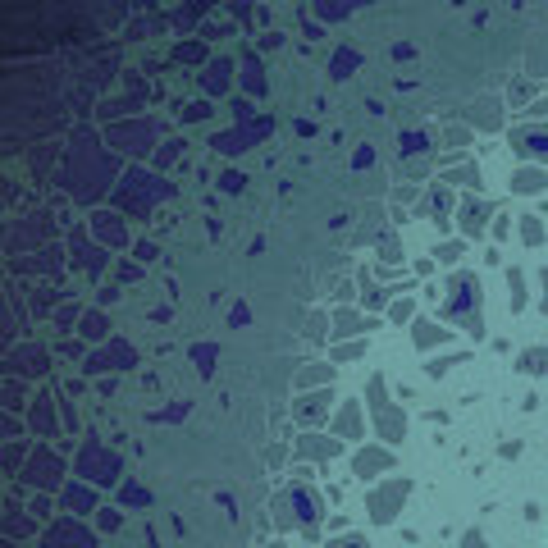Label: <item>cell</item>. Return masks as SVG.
<instances>
[{"instance_id": "obj_1", "label": "cell", "mask_w": 548, "mask_h": 548, "mask_svg": "<svg viewBox=\"0 0 548 548\" xmlns=\"http://www.w3.org/2000/svg\"><path fill=\"white\" fill-rule=\"evenodd\" d=\"M110 169H114V164H110V155L96 151V132H78L74 151H69V169H65L69 192H74L78 201L101 197V192H105V183H110Z\"/></svg>"}, {"instance_id": "obj_2", "label": "cell", "mask_w": 548, "mask_h": 548, "mask_svg": "<svg viewBox=\"0 0 548 548\" xmlns=\"http://www.w3.org/2000/svg\"><path fill=\"white\" fill-rule=\"evenodd\" d=\"M160 197H169V183H160L151 174H137V169H128V178L119 183V206L128 215H146Z\"/></svg>"}, {"instance_id": "obj_3", "label": "cell", "mask_w": 548, "mask_h": 548, "mask_svg": "<svg viewBox=\"0 0 548 548\" xmlns=\"http://www.w3.org/2000/svg\"><path fill=\"white\" fill-rule=\"evenodd\" d=\"M78 475H83V480H96V484H114L119 457L110 448H101V443H87V448L78 452Z\"/></svg>"}, {"instance_id": "obj_4", "label": "cell", "mask_w": 548, "mask_h": 548, "mask_svg": "<svg viewBox=\"0 0 548 548\" xmlns=\"http://www.w3.org/2000/svg\"><path fill=\"white\" fill-rule=\"evenodd\" d=\"M270 128H274V119H256V123H242V128H233V132H219V137H215V151H224V155H242L252 142H261Z\"/></svg>"}, {"instance_id": "obj_5", "label": "cell", "mask_w": 548, "mask_h": 548, "mask_svg": "<svg viewBox=\"0 0 548 548\" xmlns=\"http://www.w3.org/2000/svg\"><path fill=\"white\" fill-rule=\"evenodd\" d=\"M110 142L119 146V151H128V155H137V151H146V146L155 142V128L146 119H137V123H114V128L105 132Z\"/></svg>"}, {"instance_id": "obj_6", "label": "cell", "mask_w": 548, "mask_h": 548, "mask_svg": "<svg viewBox=\"0 0 548 548\" xmlns=\"http://www.w3.org/2000/svg\"><path fill=\"white\" fill-rule=\"evenodd\" d=\"M406 493H411V484H406V480H388V489H375L370 493V521L388 526V521L397 516V503H402Z\"/></svg>"}, {"instance_id": "obj_7", "label": "cell", "mask_w": 548, "mask_h": 548, "mask_svg": "<svg viewBox=\"0 0 548 548\" xmlns=\"http://www.w3.org/2000/svg\"><path fill=\"white\" fill-rule=\"evenodd\" d=\"M60 475H65L60 457H55L51 448H37V457L28 461V471H23V480H28V484H37V489H55V484H60Z\"/></svg>"}, {"instance_id": "obj_8", "label": "cell", "mask_w": 548, "mask_h": 548, "mask_svg": "<svg viewBox=\"0 0 548 548\" xmlns=\"http://www.w3.org/2000/svg\"><path fill=\"white\" fill-rule=\"evenodd\" d=\"M46 548H96V539H92L87 526H78V521H55L51 530H46Z\"/></svg>"}, {"instance_id": "obj_9", "label": "cell", "mask_w": 548, "mask_h": 548, "mask_svg": "<svg viewBox=\"0 0 548 548\" xmlns=\"http://www.w3.org/2000/svg\"><path fill=\"white\" fill-rule=\"evenodd\" d=\"M132 361H137V352H132L128 343H110L105 352L87 357V375H101V370H128Z\"/></svg>"}, {"instance_id": "obj_10", "label": "cell", "mask_w": 548, "mask_h": 548, "mask_svg": "<svg viewBox=\"0 0 548 548\" xmlns=\"http://www.w3.org/2000/svg\"><path fill=\"white\" fill-rule=\"evenodd\" d=\"M471 307H475V279H471V274H461V279H452L448 311H452V316H466Z\"/></svg>"}, {"instance_id": "obj_11", "label": "cell", "mask_w": 548, "mask_h": 548, "mask_svg": "<svg viewBox=\"0 0 548 548\" xmlns=\"http://www.w3.org/2000/svg\"><path fill=\"white\" fill-rule=\"evenodd\" d=\"M74 261L83 265L87 274H101V270H105V252H101V247H87V238H83V233H74Z\"/></svg>"}, {"instance_id": "obj_12", "label": "cell", "mask_w": 548, "mask_h": 548, "mask_svg": "<svg viewBox=\"0 0 548 548\" xmlns=\"http://www.w3.org/2000/svg\"><path fill=\"white\" fill-rule=\"evenodd\" d=\"M10 370L42 375V370H46V352H42V348H19V352H10Z\"/></svg>"}, {"instance_id": "obj_13", "label": "cell", "mask_w": 548, "mask_h": 548, "mask_svg": "<svg viewBox=\"0 0 548 548\" xmlns=\"http://www.w3.org/2000/svg\"><path fill=\"white\" fill-rule=\"evenodd\" d=\"M33 425H37V434H42V438H55V393H42V397H37Z\"/></svg>"}, {"instance_id": "obj_14", "label": "cell", "mask_w": 548, "mask_h": 548, "mask_svg": "<svg viewBox=\"0 0 548 548\" xmlns=\"http://www.w3.org/2000/svg\"><path fill=\"white\" fill-rule=\"evenodd\" d=\"M46 233H55V219L51 215H33V224H23V233L10 242V252H19V247H28V242L46 238Z\"/></svg>"}, {"instance_id": "obj_15", "label": "cell", "mask_w": 548, "mask_h": 548, "mask_svg": "<svg viewBox=\"0 0 548 548\" xmlns=\"http://www.w3.org/2000/svg\"><path fill=\"white\" fill-rule=\"evenodd\" d=\"M512 142L521 155H548V128H526V132H516Z\"/></svg>"}, {"instance_id": "obj_16", "label": "cell", "mask_w": 548, "mask_h": 548, "mask_svg": "<svg viewBox=\"0 0 548 548\" xmlns=\"http://www.w3.org/2000/svg\"><path fill=\"white\" fill-rule=\"evenodd\" d=\"M92 229H96L105 242H114V247H119V242H128V229L119 224V215H92Z\"/></svg>"}, {"instance_id": "obj_17", "label": "cell", "mask_w": 548, "mask_h": 548, "mask_svg": "<svg viewBox=\"0 0 548 548\" xmlns=\"http://www.w3.org/2000/svg\"><path fill=\"white\" fill-rule=\"evenodd\" d=\"M105 316H101V311H83V316H78V334H83V339L87 343H101L105 339Z\"/></svg>"}, {"instance_id": "obj_18", "label": "cell", "mask_w": 548, "mask_h": 548, "mask_svg": "<svg viewBox=\"0 0 548 548\" xmlns=\"http://www.w3.org/2000/svg\"><path fill=\"white\" fill-rule=\"evenodd\" d=\"M357 65H361V55H357V51H339L334 60H329V78H339V83H343V78L357 74Z\"/></svg>"}, {"instance_id": "obj_19", "label": "cell", "mask_w": 548, "mask_h": 548, "mask_svg": "<svg viewBox=\"0 0 548 548\" xmlns=\"http://www.w3.org/2000/svg\"><path fill=\"white\" fill-rule=\"evenodd\" d=\"M293 503H297V516H302L307 526H316V521H320V498H316V493L293 489Z\"/></svg>"}, {"instance_id": "obj_20", "label": "cell", "mask_w": 548, "mask_h": 548, "mask_svg": "<svg viewBox=\"0 0 548 548\" xmlns=\"http://www.w3.org/2000/svg\"><path fill=\"white\" fill-rule=\"evenodd\" d=\"M229 60H215V65H210L206 69V78H201V83H206V92H215V96H219V92H229Z\"/></svg>"}, {"instance_id": "obj_21", "label": "cell", "mask_w": 548, "mask_h": 548, "mask_svg": "<svg viewBox=\"0 0 548 548\" xmlns=\"http://www.w3.org/2000/svg\"><path fill=\"white\" fill-rule=\"evenodd\" d=\"M544 169H516V178H512V187L516 192H521V197H526V192H544Z\"/></svg>"}, {"instance_id": "obj_22", "label": "cell", "mask_w": 548, "mask_h": 548, "mask_svg": "<svg viewBox=\"0 0 548 548\" xmlns=\"http://www.w3.org/2000/svg\"><path fill=\"white\" fill-rule=\"evenodd\" d=\"M65 507H69V512H96V498L74 484V489H65Z\"/></svg>"}, {"instance_id": "obj_23", "label": "cell", "mask_w": 548, "mask_h": 548, "mask_svg": "<svg viewBox=\"0 0 548 548\" xmlns=\"http://www.w3.org/2000/svg\"><path fill=\"white\" fill-rule=\"evenodd\" d=\"M242 69H247V74H242L247 92H256V96H261V92H265V74H261V65H256V55H247V60H242Z\"/></svg>"}, {"instance_id": "obj_24", "label": "cell", "mask_w": 548, "mask_h": 548, "mask_svg": "<svg viewBox=\"0 0 548 548\" xmlns=\"http://www.w3.org/2000/svg\"><path fill=\"white\" fill-rule=\"evenodd\" d=\"M521 370H526V375H544V370H548V348L521 352Z\"/></svg>"}, {"instance_id": "obj_25", "label": "cell", "mask_w": 548, "mask_h": 548, "mask_svg": "<svg viewBox=\"0 0 548 548\" xmlns=\"http://www.w3.org/2000/svg\"><path fill=\"white\" fill-rule=\"evenodd\" d=\"M443 339H448V334H443L438 325H425V320L416 325V343H420V348H434V343H443Z\"/></svg>"}, {"instance_id": "obj_26", "label": "cell", "mask_w": 548, "mask_h": 548, "mask_svg": "<svg viewBox=\"0 0 548 548\" xmlns=\"http://www.w3.org/2000/svg\"><path fill=\"white\" fill-rule=\"evenodd\" d=\"M192 361H197L201 375H210L215 370V348H210V343H197V348H192Z\"/></svg>"}, {"instance_id": "obj_27", "label": "cell", "mask_w": 548, "mask_h": 548, "mask_svg": "<svg viewBox=\"0 0 548 548\" xmlns=\"http://www.w3.org/2000/svg\"><path fill=\"white\" fill-rule=\"evenodd\" d=\"M339 429H343V434H352V438L361 434V416H357V406H343V411H339Z\"/></svg>"}, {"instance_id": "obj_28", "label": "cell", "mask_w": 548, "mask_h": 548, "mask_svg": "<svg viewBox=\"0 0 548 548\" xmlns=\"http://www.w3.org/2000/svg\"><path fill=\"white\" fill-rule=\"evenodd\" d=\"M379 466H388V457H384V452H361V457H357V471L361 475H370V471H379Z\"/></svg>"}, {"instance_id": "obj_29", "label": "cell", "mask_w": 548, "mask_h": 548, "mask_svg": "<svg viewBox=\"0 0 548 548\" xmlns=\"http://www.w3.org/2000/svg\"><path fill=\"white\" fill-rule=\"evenodd\" d=\"M397 142H402V155H416V151H425V146H429V137H425V132H402Z\"/></svg>"}, {"instance_id": "obj_30", "label": "cell", "mask_w": 548, "mask_h": 548, "mask_svg": "<svg viewBox=\"0 0 548 548\" xmlns=\"http://www.w3.org/2000/svg\"><path fill=\"white\" fill-rule=\"evenodd\" d=\"M123 503H128V507H146V503H151V493H146L142 484H123Z\"/></svg>"}, {"instance_id": "obj_31", "label": "cell", "mask_w": 548, "mask_h": 548, "mask_svg": "<svg viewBox=\"0 0 548 548\" xmlns=\"http://www.w3.org/2000/svg\"><path fill=\"white\" fill-rule=\"evenodd\" d=\"M297 411H302V420H320V411H325V393H320V397H302Z\"/></svg>"}, {"instance_id": "obj_32", "label": "cell", "mask_w": 548, "mask_h": 548, "mask_svg": "<svg viewBox=\"0 0 548 548\" xmlns=\"http://www.w3.org/2000/svg\"><path fill=\"white\" fill-rule=\"evenodd\" d=\"M206 55V46H197V42H178L174 46V60H201Z\"/></svg>"}, {"instance_id": "obj_33", "label": "cell", "mask_w": 548, "mask_h": 548, "mask_svg": "<svg viewBox=\"0 0 548 548\" xmlns=\"http://www.w3.org/2000/svg\"><path fill=\"white\" fill-rule=\"evenodd\" d=\"M183 119H187V123H197V119H210V101H192V105L183 110Z\"/></svg>"}, {"instance_id": "obj_34", "label": "cell", "mask_w": 548, "mask_h": 548, "mask_svg": "<svg viewBox=\"0 0 548 548\" xmlns=\"http://www.w3.org/2000/svg\"><path fill=\"white\" fill-rule=\"evenodd\" d=\"M178 146H183V142H164L160 151H155V164H160V169H164V164H174L178 160Z\"/></svg>"}, {"instance_id": "obj_35", "label": "cell", "mask_w": 548, "mask_h": 548, "mask_svg": "<svg viewBox=\"0 0 548 548\" xmlns=\"http://www.w3.org/2000/svg\"><path fill=\"white\" fill-rule=\"evenodd\" d=\"M475 110H480V114H475L480 123H498V101H480Z\"/></svg>"}, {"instance_id": "obj_36", "label": "cell", "mask_w": 548, "mask_h": 548, "mask_svg": "<svg viewBox=\"0 0 548 548\" xmlns=\"http://www.w3.org/2000/svg\"><path fill=\"white\" fill-rule=\"evenodd\" d=\"M219 187H224V192H242V187H247V178H242L238 169H229V174L219 178Z\"/></svg>"}, {"instance_id": "obj_37", "label": "cell", "mask_w": 548, "mask_h": 548, "mask_svg": "<svg viewBox=\"0 0 548 548\" xmlns=\"http://www.w3.org/2000/svg\"><path fill=\"white\" fill-rule=\"evenodd\" d=\"M339 334H361V320L352 316V311H343L339 316Z\"/></svg>"}, {"instance_id": "obj_38", "label": "cell", "mask_w": 548, "mask_h": 548, "mask_svg": "<svg viewBox=\"0 0 548 548\" xmlns=\"http://www.w3.org/2000/svg\"><path fill=\"white\" fill-rule=\"evenodd\" d=\"M5 530H10V535H33V521H23V516H10V521H5Z\"/></svg>"}, {"instance_id": "obj_39", "label": "cell", "mask_w": 548, "mask_h": 548, "mask_svg": "<svg viewBox=\"0 0 548 548\" xmlns=\"http://www.w3.org/2000/svg\"><path fill=\"white\" fill-rule=\"evenodd\" d=\"M316 14H325V19H348V10H343V5H329V0H320Z\"/></svg>"}, {"instance_id": "obj_40", "label": "cell", "mask_w": 548, "mask_h": 548, "mask_svg": "<svg viewBox=\"0 0 548 548\" xmlns=\"http://www.w3.org/2000/svg\"><path fill=\"white\" fill-rule=\"evenodd\" d=\"M521 288H526V284H521V274L512 270V307H516V311L526 307V293H521Z\"/></svg>"}, {"instance_id": "obj_41", "label": "cell", "mask_w": 548, "mask_h": 548, "mask_svg": "<svg viewBox=\"0 0 548 548\" xmlns=\"http://www.w3.org/2000/svg\"><path fill=\"white\" fill-rule=\"evenodd\" d=\"M521 238H526V242H539V238H544V229H539L535 219H526V224H521Z\"/></svg>"}, {"instance_id": "obj_42", "label": "cell", "mask_w": 548, "mask_h": 548, "mask_svg": "<svg viewBox=\"0 0 548 548\" xmlns=\"http://www.w3.org/2000/svg\"><path fill=\"white\" fill-rule=\"evenodd\" d=\"M480 215H484V210H480V206H471V210H466V233H475V229H480V224H484V219H480Z\"/></svg>"}, {"instance_id": "obj_43", "label": "cell", "mask_w": 548, "mask_h": 548, "mask_svg": "<svg viewBox=\"0 0 548 548\" xmlns=\"http://www.w3.org/2000/svg\"><path fill=\"white\" fill-rule=\"evenodd\" d=\"M229 320H233V325H247V320H252V311H247V307H242V302H238V307L229 311Z\"/></svg>"}, {"instance_id": "obj_44", "label": "cell", "mask_w": 548, "mask_h": 548, "mask_svg": "<svg viewBox=\"0 0 548 548\" xmlns=\"http://www.w3.org/2000/svg\"><path fill=\"white\" fill-rule=\"evenodd\" d=\"M329 548H366V539H357V535H348V539H334Z\"/></svg>"}, {"instance_id": "obj_45", "label": "cell", "mask_w": 548, "mask_h": 548, "mask_svg": "<svg viewBox=\"0 0 548 548\" xmlns=\"http://www.w3.org/2000/svg\"><path fill=\"white\" fill-rule=\"evenodd\" d=\"M438 256H443V261H457V256H461V242H448V247H438Z\"/></svg>"}, {"instance_id": "obj_46", "label": "cell", "mask_w": 548, "mask_h": 548, "mask_svg": "<svg viewBox=\"0 0 548 548\" xmlns=\"http://www.w3.org/2000/svg\"><path fill=\"white\" fill-rule=\"evenodd\" d=\"M137 261H155V247H151V242H137Z\"/></svg>"}, {"instance_id": "obj_47", "label": "cell", "mask_w": 548, "mask_h": 548, "mask_svg": "<svg viewBox=\"0 0 548 548\" xmlns=\"http://www.w3.org/2000/svg\"><path fill=\"white\" fill-rule=\"evenodd\" d=\"M461 544H466V548H484V539H480V535H475V530H471V535L461 539Z\"/></svg>"}]
</instances>
